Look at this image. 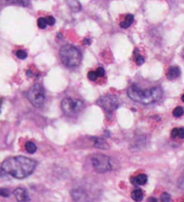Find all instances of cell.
<instances>
[{
    "label": "cell",
    "instance_id": "cell-1",
    "mask_svg": "<svg viewBox=\"0 0 184 202\" xmlns=\"http://www.w3.org/2000/svg\"><path fill=\"white\" fill-rule=\"evenodd\" d=\"M37 166L36 161L23 156L9 157L1 164V172L16 179L30 176Z\"/></svg>",
    "mask_w": 184,
    "mask_h": 202
},
{
    "label": "cell",
    "instance_id": "cell-2",
    "mask_svg": "<svg viewBox=\"0 0 184 202\" xmlns=\"http://www.w3.org/2000/svg\"><path fill=\"white\" fill-rule=\"evenodd\" d=\"M128 96L132 101L142 104H153L161 99L163 90L160 86H153L149 89H142L138 85L133 84L128 88Z\"/></svg>",
    "mask_w": 184,
    "mask_h": 202
},
{
    "label": "cell",
    "instance_id": "cell-3",
    "mask_svg": "<svg viewBox=\"0 0 184 202\" xmlns=\"http://www.w3.org/2000/svg\"><path fill=\"white\" fill-rule=\"evenodd\" d=\"M59 56L61 62L68 68L77 67L82 60V54L80 50L73 45L66 44L61 47Z\"/></svg>",
    "mask_w": 184,
    "mask_h": 202
},
{
    "label": "cell",
    "instance_id": "cell-4",
    "mask_svg": "<svg viewBox=\"0 0 184 202\" xmlns=\"http://www.w3.org/2000/svg\"><path fill=\"white\" fill-rule=\"evenodd\" d=\"M26 96L31 104L36 108H42L45 103V92L40 84H35L27 91Z\"/></svg>",
    "mask_w": 184,
    "mask_h": 202
},
{
    "label": "cell",
    "instance_id": "cell-5",
    "mask_svg": "<svg viewBox=\"0 0 184 202\" xmlns=\"http://www.w3.org/2000/svg\"><path fill=\"white\" fill-rule=\"evenodd\" d=\"M91 163L93 169L100 173L111 171L113 169V163L111 158L105 155H101V154L92 155L91 156Z\"/></svg>",
    "mask_w": 184,
    "mask_h": 202
},
{
    "label": "cell",
    "instance_id": "cell-6",
    "mask_svg": "<svg viewBox=\"0 0 184 202\" xmlns=\"http://www.w3.org/2000/svg\"><path fill=\"white\" fill-rule=\"evenodd\" d=\"M84 108V103L81 100H74L72 98H65L61 101V109L68 116H76Z\"/></svg>",
    "mask_w": 184,
    "mask_h": 202
},
{
    "label": "cell",
    "instance_id": "cell-7",
    "mask_svg": "<svg viewBox=\"0 0 184 202\" xmlns=\"http://www.w3.org/2000/svg\"><path fill=\"white\" fill-rule=\"evenodd\" d=\"M97 104L104 110L108 114H111L119 107L120 101L119 98L114 94H105L98 99Z\"/></svg>",
    "mask_w": 184,
    "mask_h": 202
},
{
    "label": "cell",
    "instance_id": "cell-8",
    "mask_svg": "<svg viewBox=\"0 0 184 202\" xmlns=\"http://www.w3.org/2000/svg\"><path fill=\"white\" fill-rule=\"evenodd\" d=\"M14 195L16 197V200L18 201H30L29 194L24 188H22V187L16 188L14 190Z\"/></svg>",
    "mask_w": 184,
    "mask_h": 202
},
{
    "label": "cell",
    "instance_id": "cell-9",
    "mask_svg": "<svg viewBox=\"0 0 184 202\" xmlns=\"http://www.w3.org/2000/svg\"><path fill=\"white\" fill-rule=\"evenodd\" d=\"M91 139L93 141V146L94 148H100V149H108L110 148L109 144L102 138H99V137H92Z\"/></svg>",
    "mask_w": 184,
    "mask_h": 202
},
{
    "label": "cell",
    "instance_id": "cell-10",
    "mask_svg": "<svg viewBox=\"0 0 184 202\" xmlns=\"http://www.w3.org/2000/svg\"><path fill=\"white\" fill-rule=\"evenodd\" d=\"M1 5H20L27 7L30 4V0H0Z\"/></svg>",
    "mask_w": 184,
    "mask_h": 202
},
{
    "label": "cell",
    "instance_id": "cell-11",
    "mask_svg": "<svg viewBox=\"0 0 184 202\" xmlns=\"http://www.w3.org/2000/svg\"><path fill=\"white\" fill-rule=\"evenodd\" d=\"M181 75V70L178 67H171L167 71L166 77L169 80H173L175 78H179Z\"/></svg>",
    "mask_w": 184,
    "mask_h": 202
},
{
    "label": "cell",
    "instance_id": "cell-12",
    "mask_svg": "<svg viewBox=\"0 0 184 202\" xmlns=\"http://www.w3.org/2000/svg\"><path fill=\"white\" fill-rule=\"evenodd\" d=\"M146 182H147V176L143 173L134 178H131V183L134 185H145Z\"/></svg>",
    "mask_w": 184,
    "mask_h": 202
},
{
    "label": "cell",
    "instance_id": "cell-13",
    "mask_svg": "<svg viewBox=\"0 0 184 202\" xmlns=\"http://www.w3.org/2000/svg\"><path fill=\"white\" fill-rule=\"evenodd\" d=\"M133 22H134V16L131 15V14H128L126 16V18L120 23V26L123 29H127V28H129L130 26Z\"/></svg>",
    "mask_w": 184,
    "mask_h": 202
},
{
    "label": "cell",
    "instance_id": "cell-14",
    "mask_svg": "<svg viewBox=\"0 0 184 202\" xmlns=\"http://www.w3.org/2000/svg\"><path fill=\"white\" fill-rule=\"evenodd\" d=\"M67 4L73 12H79L81 10V4L78 0H66Z\"/></svg>",
    "mask_w": 184,
    "mask_h": 202
},
{
    "label": "cell",
    "instance_id": "cell-15",
    "mask_svg": "<svg viewBox=\"0 0 184 202\" xmlns=\"http://www.w3.org/2000/svg\"><path fill=\"white\" fill-rule=\"evenodd\" d=\"M131 198L135 200V201H141L144 198V192L142 190L140 189H137L135 190L132 191L131 193Z\"/></svg>",
    "mask_w": 184,
    "mask_h": 202
},
{
    "label": "cell",
    "instance_id": "cell-16",
    "mask_svg": "<svg viewBox=\"0 0 184 202\" xmlns=\"http://www.w3.org/2000/svg\"><path fill=\"white\" fill-rule=\"evenodd\" d=\"M25 150L29 154H34L37 151V146L35 145V143H33L31 141H28L25 143Z\"/></svg>",
    "mask_w": 184,
    "mask_h": 202
},
{
    "label": "cell",
    "instance_id": "cell-17",
    "mask_svg": "<svg viewBox=\"0 0 184 202\" xmlns=\"http://www.w3.org/2000/svg\"><path fill=\"white\" fill-rule=\"evenodd\" d=\"M172 115L176 118H179L182 115H183V108L182 106H178L175 109L172 110Z\"/></svg>",
    "mask_w": 184,
    "mask_h": 202
},
{
    "label": "cell",
    "instance_id": "cell-18",
    "mask_svg": "<svg viewBox=\"0 0 184 202\" xmlns=\"http://www.w3.org/2000/svg\"><path fill=\"white\" fill-rule=\"evenodd\" d=\"M16 57L20 59H25L27 58V52L24 49H18L16 51Z\"/></svg>",
    "mask_w": 184,
    "mask_h": 202
},
{
    "label": "cell",
    "instance_id": "cell-19",
    "mask_svg": "<svg viewBox=\"0 0 184 202\" xmlns=\"http://www.w3.org/2000/svg\"><path fill=\"white\" fill-rule=\"evenodd\" d=\"M37 23H38L39 28H40V29H45V28L47 27V25H48V24H47L46 20H45L44 17H40V18H39Z\"/></svg>",
    "mask_w": 184,
    "mask_h": 202
},
{
    "label": "cell",
    "instance_id": "cell-20",
    "mask_svg": "<svg viewBox=\"0 0 184 202\" xmlns=\"http://www.w3.org/2000/svg\"><path fill=\"white\" fill-rule=\"evenodd\" d=\"M135 62L138 66H141L145 63V58L141 55H137L136 59H135Z\"/></svg>",
    "mask_w": 184,
    "mask_h": 202
},
{
    "label": "cell",
    "instance_id": "cell-21",
    "mask_svg": "<svg viewBox=\"0 0 184 202\" xmlns=\"http://www.w3.org/2000/svg\"><path fill=\"white\" fill-rule=\"evenodd\" d=\"M0 196L4 198H8L10 196V191L6 188H0Z\"/></svg>",
    "mask_w": 184,
    "mask_h": 202
},
{
    "label": "cell",
    "instance_id": "cell-22",
    "mask_svg": "<svg viewBox=\"0 0 184 202\" xmlns=\"http://www.w3.org/2000/svg\"><path fill=\"white\" fill-rule=\"evenodd\" d=\"M161 200L164 202H169L172 200V198H171V195L167 193V192H163L161 195Z\"/></svg>",
    "mask_w": 184,
    "mask_h": 202
},
{
    "label": "cell",
    "instance_id": "cell-23",
    "mask_svg": "<svg viewBox=\"0 0 184 202\" xmlns=\"http://www.w3.org/2000/svg\"><path fill=\"white\" fill-rule=\"evenodd\" d=\"M95 74H96L97 78H103L104 75H105V70L103 69L102 68H98L95 71Z\"/></svg>",
    "mask_w": 184,
    "mask_h": 202
},
{
    "label": "cell",
    "instance_id": "cell-24",
    "mask_svg": "<svg viewBox=\"0 0 184 202\" xmlns=\"http://www.w3.org/2000/svg\"><path fill=\"white\" fill-rule=\"evenodd\" d=\"M45 20H46L47 24H48V25H50V26L54 25V24H55V23H56V20H55V18H54L53 16H47L46 18H45Z\"/></svg>",
    "mask_w": 184,
    "mask_h": 202
},
{
    "label": "cell",
    "instance_id": "cell-25",
    "mask_svg": "<svg viewBox=\"0 0 184 202\" xmlns=\"http://www.w3.org/2000/svg\"><path fill=\"white\" fill-rule=\"evenodd\" d=\"M87 78H88V79L92 80V81H95L96 78H97V76L95 74V71H89L88 74H87Z\"/></svg>",
    "mask_w": 184,
    "mask_h": 202
},
{
    "label": "cell",
    "instance_id": "cell-26",
    "mask_svg": "<svg viewBox=\"0 0 184 202\" xmlns=\"http://www.w3.org/2000/svg\"><path fill=\"white\" fill-rule=\"evenodd\" d=\"M178 131H179V128H175L172 130V133H171V136L172 139H175L178 137Z\"/></svg>",
    "mask_w": 184,
    "mask_h": 202
},
{
    "label": "cell",
    "instance_id": "cell-27",
    "mask_svg": "<svg viewBox=\"0 0 184 202\" xmlns=\"http://www.w3.org/2000/svg\"><path fill=\"white\" fill-rule=\"evenodd\" d=\"M178 137L181 139H184V129L183 128H179L178 131Z\"/></svg>",
    "mask_w": 184,
    "mask_h": 202
},
{
    "label": "cell",
    "instance_id": "cell-28",
    "mask_svg": "<svg viewBox=\"0 0 184 202\" xmlns=\"http://www.w3.org/2000/svg\"><path fill=\"white\" fill-rule=\"evenodd\" d=\"M83 42H84L83 44H84V45H89V44L91 43V40L89 39H84Z\"/></svg>",
    "mask_w": 184,
    "mask_h": 202
},
{
    "label": "cell",
    "instance_id": "cell-29",
    "mask_svg": "<svg viewBox=\"0 0 184 202\" xmlns=\"http://www.w3.org/2000/svg\"><path fill=\"white\" fill-rule=\"evenodd\" d=\"M149 201H157V200L156 199H154V198H149V200H148Z\"/></svg>",
    "mask_w": 184,
    "mask_h": 202
},
{
    "label": "cell",
    "instance_id": "cell-30",
    "mask_svg": "<svg viewBox=\"0 0 184 202\" xmlns=\"http://www.w3.org/2000/svg\"><path fill=\"white\" fill-rule=\"evenodd\" d=\"M182 101H184V95H183V94L182 95Z\"/></svg>",
    "mask_w": 184,
    "mask_h": 202
},
{
    "label": "cell",
    "instance_id": "cell-31",
    "mask_svg": "<svg viewBox=\"0 0 184 202\" xmlns=\"http://www.w3.org/2000/svg\"><path fill=\"white\" fill-rule=\"evenodd\" d=\"M1 102H2V100H1V99H0V104H1Z\"/></svg>",
    "mask_w": 184,
    "mask_h": 202
}]
</instances>
